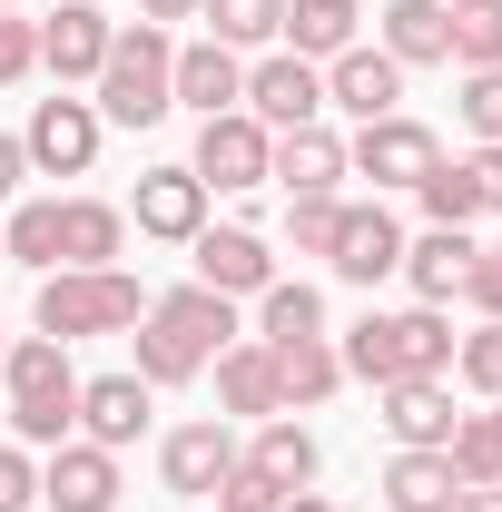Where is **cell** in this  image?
Listing matches in <instances>:
<instances>
[{"instance_id": "8", "label": "cell", "mask_w": 502, "mask_h": 512, "mask_svg": "<svg viewBox=\"0 0 502 512\" xmlns=\"http://www.w3.org/2000/svg\"><path fill=\"white\" fill-rule=\"evenodd\" d=\"M266 128L247 119V109H227V119H197V188H266Z\"/></svg>"}, {"instance_id": "7", "label": "cell", "mask_w": 502, "mask_h": 512, "mask_svg": "<svg viewBox=\"0 0 502 512\" xmlns=\"http://www.w3.org/2000/svg\"><path fill=\"white\" fill-rule=\"evenodd\" d=\"M345 168H365L375 188H424V178L443 168V148H434V128H424V119L394 109V119H375L355 148H345Z\"/></svg>"}, {"instance_id": "18", "label": "cell", "mask_w": 502, "mask_h": 512, "mask_svg": "<svg viewBox=\"0 0 502 512\" xmlns=\"http://www.w3.org/2000/svg\"><path fill=\"white\" fill-rule=\"evenodd\" d=\"M148 394H158V384H138V375H99V384H79V434H89V444H138V434H148Z\"/></svg>"}, {"instance_id": "24", "label": "cell", "mask_w": 502, "mask_h": 512, "mask_svg": "<svg viewBox=\"0 0 502 512\" xmlns=\"http://www.w3.org/2000/svg\"><path fill=\"white\" fill-rule=\"evenodd\" d=\"M286 50L296 60H345L355 50V0H286Z\"/></svg>"}, {"instance_id": "37", "label": "cell", "mask_w": 502, "mask_h": 512, "mask_svg": "<svg viewBox=\"0 0 502 512\" xmlns=\"http://www.w3.org/2000/svg\"><path fill=\"white\" fill-rule=\"evenodd\" d=\"M463 119L483 148H502V69H463Z\"/></svg>"}, {"instance_id": "21", "label": "cell", "mask_w": 502, "mask_h": 512, "mask_svg": "<svg viewBox=\"0 0 502 512\" xmlns=\"http://www.w3.org/2000/svg\"><path fill=\"white\" fill-rule=\"evenodd\" d=\"M473 227H434V237H414V247H404V276H414V296H424V306H453V296H463V276H473Z\"/></svg>"}, {"instance_id": "32", "label": "cell", "mask_w": 502, "mask_h": 512, "mask_svg": "<svg viewBox=\"0 0 502 512\" xmlns=\"http://www.w3.org/2000/svg\"><path fill=\"white\" fill-rule=\"evenodd\" d=\"M0 256L10 266H60V197H30V207H10V227H0Z\"/></svg>"}, {"instance_id": "22", "label": "cell", "mask_w": 502, "mask_h": 512, "mask_svg": "<svg viewBox=\"0 0 502 512\" xmlns=\"http://www.w3.org/2000/svg\"><path fill=\"white\" fill-rule=\"evenodd\" d=\"M266 355H276V394H286V414H296V404H335L345 355H335L325 335H286V345H266Z\"/></svg>"}, {"instance_id": "19", "label": "cell", "mask_w": 502, "mask_h": 512, "mask_svg": "<svg viewBox=\"0 0 502 512\" xmlns=\"http://www.w3.org/2000/svg\"><path fill=\"white\" fill-rule=\"evenodd\" d=\"M247 99V60L227 50V40H197V50H178V109H197V119H227Z\"/></svg>"}, {"instance_id": "28", "label": "cell", "mask_w": 502, "mask_h": 512, "mask_svg": "<svg viewBox=\"0 0 502 512\" xmlns=\"http://www.w3.org/2000/svg\"><path fill=\"white\" fill-rule=\"evenodd\" d=\"M247 463L276 483V493H306V483H315V434H306V424H286V414H266V434H256Z\"/></svg>"}, {"instance_id": "5", "label": "cell", "mask_w": 502, "mask_h": 512, "mask_svg": "<svg viewBox=\"0 0 502 512\" xmlns=\"http://www.w3.org/2000/svg\"><path fill=\"white\" fill-rule=\"evenodd\" d=\"M237 109H247L266 138H276V128H315L325 119V69L296 60V50H266V60L247 69V99H237Z\"/></svg>"}, {"instance_id": "26", "label": "cell", "mask_w": 502, "mask_h": 512, "mask_svg": "<svg viewBox=\"0 0 502 512\" xmlns=\"http://www.w3.org/2000/svg\"><path fill=\"white\" fill-rule=\"evenodd\" d=\"M453 493H463V483H453L443 453H404L394 444V463H384V503L394 512H453Z\"/></svg>"}, {"instance_id": "6", "label": "cell", "mask_w": 502, "mask_h": 512, "mask_svg": "<svg viewBox=\"0 0 502 512\" xmlns=\"http://www.w3.org/2000/svg\"><path fill=\"white\" fill-rule=\"evenodd\" d=\"M99 128H109V119H99L89 99H40L30 128H20V158H30V168H50V178H89Z\"/></svg>"}, {"instance_id": "33", "label": "cell", "mask_w": 502, "mask_h": 512, "mask_svg": "<svg viewBox=\"0 0 502 512\" xmlns=\"http://www.w3.org/2000/svg\"><path fill=\"white\" fill-rule=\"evenodd\" d=\"M424 217H434V227H473V217H483V178H473V158H453V168L424 178Z\"/></svg>"}, {"instance_id": "30", "label": "cell", "mask_w": 502, "mask_h": 512, "mask_svg": "<svg viewBox=\"0 0 502 512\" xmlns=\"http://www.w3.org/2000/svg\"><path fill=\"white\" fill-rule=\"evenodd\" d=\"M197 365H207V345H197L188 325H168V316L138 325V384H188Z\"/></svg>"}, {"instance_id": "9", "label": "cell", "mask_w": 502, "mask_h": 512, "mask_svg": "<svg viewBox=\"0 0 502 512\" xmlns=\"http://www.w3.org/2000/svg\"><path fill=\"white\" fill-rule=\"evenodd\" d=\"M109 40H119V20L99 10V0H60L50 20H40V69L50 79H99V60H109Z\"/></svg>"}, {"instance_id": "47", "label": "cell", "mask_w": 502, "mask_h": 512, "mask_svg": "<svg viewBox=\"0 0 502 512\" xmlns=\"http://www.w3.org/2000/svg\"><path fill=\"white\" fill-rule=\"evenodd\" d=\"M286 512H335V503H315V493H286Z\"/></svg>"}, {"instance_id": "38", "label": "cell", "mask_w": 502, "mask_h": 512, "mask_svg": "<svg viewBox=\"0 0 502 512\" xmlns=\"http://www.w3.org/2000/svg\"><path fill=\"white\" fill-rule=\"evenodd\" d=\"M217 512H286V493H276V483H266V473H256L247 453H237V473H227V483H217Z\"/></svg>"}, {"instance_id": "23", "label": "cell", "mask_w": 502, "mask_h": 512, "mask_svg": "<svg viewBox=\"0 0 502 512\" xmlns=\"http://www.w3.org/2000/svg\"><path fill=\"white\" fill-rule=\"evenodd\" d=\"M119 237H128L119 207H99V197H60V266H119ZM60 266H50V276H60Z\"/></svg>"}, {"instance_id": "2", "label": "cell", "mask_w": 502, "mask_h": 512, "mask_svg": "<svg viewBox=\"0 0 502 512\" xmlns=\"http://www.w3.org/2000/svg\"><path fill=\"white\" fill-rule=\"evenodd\" d=\"M335 355H345V375H365V384H414V375L453 365V325L434 306H404V316H365Z\"/></svg>"}, {"instance_id": "44", "label": "cell", "mask_w": 502, "mask_h": 512, "mask_svg": "<svg viewBox=\"0 0 502 512\" xmlns=\"http://www.w3.org/2000/svg\"><path fill=\"white\" fill-rule=\"evenodd\" d=\"M20 178H30V158H20V138H0V197L20 188Z\"/></svg>"}, {"instance_id": "15", "label": "cell", "mask_w": 502, "mask_h": 512, "mask_svg": "<svg viewBox=\"0 0 502 512\" xmlns=\"http://www.w3.org/2000/svg\"><path fill=\"white\" fill-rule=\"evenodd\" d=\"M266 178H286L296 197H335V178H345V138H335L325 119H315V128H276Z\"/></svg>"}, {"instance_id": "48", "label": "cell", "mask_w": 502, "mask_h": 512, "mask_svg": "<svg viewBox=\"0 0 502 512\" xmlns=\"http://www.w3.org/2000/svg\"><path fill=\"white\" fill-rule=\"evenodd\" d=\"M453 10H483V0H453Z\"/></svg>"}, {"instance_id": "49", "label": "cell", "mask_w": 502, "mask_h": 512, "mask_svg": "<svg viewBox=\"0 0 502 512\" xmlns=\"http://www.w3.org/2000/svg\"><path fill=\"white\" fill-rule=\"evenodd\" d=\"M0 10H20V0H0Z\"/></svg>"}, {"instance_id": "14", "label": "cell", "mask_w": 502, "mask_h": 512, "mask_svg": "<svg viewBox=\"0 0 502 512\" xmlns=\"http://www.w3.org/2000/svg\"><path fill=\"white\" fill-rule=\"evenodd\" d=\"M345 286H384L394 266H404V227L384 217V207H345V227H335V256H325Z\"/></svg>"}, {"instance_id": "10", "label": "cell", "mask_w": 502, "mask_h": 512, "mask_svg": "<svg viewBox=\"0 0 502 512\" xmlns=\"http://www.w3.org/2000/svg\"><path fill=\"white\" fill-rule=\"evenodd\" d=\"M40 503L50 512H119V453L109 444H50Z\"/></svg>"}, {"instance_id": "25", "label": "cell", "mask_w": 502, "mask_h": 512, "mask_svg": "<svg viewBox=\"0 0 502 512\" xmlns=\"http://www.w3.org/2000/svg\"><path fill=\"white\" fill-rule=\"evenodd\" d=\"M217 404H227V414H286L276 355H266V345H227V355H217Z\"/></svg>"}, {"instance_id": "11", "label": "cell", "mask_w": 502, "mask_h": 512, "mask_svg": "<svg viewBox=\"0 0 502 512\" xmlns=\"http://www.w3.org/2000/svg\"><path fill=\"white\" fill-rule=\"evenodd\" d=\"M188 256H197V286H217V296H266V286H276V256H266V237H247V227H197Z\"/></svg>"}, {"instance_id": "35", "label": "cell", "mask_w": 502, "mask_h": 512, "mask_svg": "<svg viewBox=\"0 0 502 512\" xmlns=\"http://www.w3.org/2000/svg\"><path fill=\"white\" fill-rule=\"evenodd\" d=\"M453 365H463V384H473L483 404H502V325H473V335L453 345Z\"/></svg>"}, {"instance_id": "29", "label": "cell", "mask_w": 502, "mask_h": 512, "mask_svg": "<svg viewBox=\"0 0 502 512\" xmlns=\"http://www.w3.org/2000/svg\"><path fill=\"white\" fill-rule=\"evenodd\" d=\"M197 20H207V40H227V50L286 40V0H197Z\"/></svg>"}, {"instance_id": "40", "label": "cell", "mask_w": 502, "mask_h": 512, "mask_svg": "<svg viewBox=\"0 0 502 512\" xmlns=\"http://www.w3.org/2000/svg\"><path fill=\"white\" fill-rule=\"evenodd\" d=\"M30 503H40V463L20 444H0V512H30Z\"/></svg>"}, {"instance_id": "31", "label": "cell", "mask_w": 502, "mask_h": 512, "mask_svg": "<svg viewBox=\"0 0 502 512\" xmlns=\"http://www.w3.org/2000/svg\"><path fill=\"white\" fill-rule=\"evenodd\" d=\"M158 316L188 325L207 355H227V345H237V296H217V286H178V296H158Z\"/></svg>"}, {"instance_id": "41", "label": "cell", "mask_w": 502, "mask_h": 512, "mask_svg": "<svg viewBox=\"0 0 502 512\" xmlns=\"http://www.w3.org/2000/svg\"><path fill=\"white\" fill-rule=\"evenodd\" d=\"M463 296L483 306V325H502V247H493V256H473V276H463Z\"/></svg>"}, {"instance_id": "43", "label": "cell", "mask_w": 502, "mask_h": 512, "mask_svg": "<svg viewBox=\"0 0 502 512\" xmlns=\"http://www.w3.org/2000/svg\"><path fill=\"white\" fill-rule=\"evenodd\" d=\"M453 512H502V483H463V493H453Z\"/></svg>"}, {"instance_id": "1", "label": "cell", "mask_w": 502, "mask_h": 512, "mask_svg": "<svg viewBox=\"0 0 502 512\" xmlns=\"http://www.w3.org/2000/svg\"><path fill=\"white\" fill-rule=\"evenodd\" d=\"M89 109L119 119V128H158L168 109H178V40H168L158 20L119 30L109 60H99V99H89Z\"/></svg>"}, {"instance_id": "16", "label": "cell", "mask_w": 502, "mask_h": 512, "mask_svg": "<svg viewBox=\"0 0 502 512\" xmlns=\"http://www.w3.org/2000/svg\"><path fill=\"white\" fill-rule=\"evenodd\" d=\"M197 227H207V188H197V168H148V178H138V237L188 247Z\"/></svg>"}, {"instance_id": "46", "label": "cell", "mask_w": 502, "mask_h": 512, "mask_svg": "<svg viewBox=\"0 0 502 512\" xmlns=\"http://www.w3.org/2000/svg\"><path fill=\"white\" fill-rule=\"evenodd\" d=\"M483 444H493V473H502V404L483 414Z\"/></svg>"}, {"instance_id": "42", "label": "cell", "mask_w": 502, "mask_h": 512, "mask_svg": "<svg viewBox=\"0 0 502 512\" xmlns=\"http://www.w3.org/2000/svg\"><path fill=\"white\" fill-rule=\"evenodd\" d=\"M473 178H483V207H502V148H483V158H473Z\"/></svg>"}, {"instance_id": "34", "label": "cell", "mask_w": 502, "mask_h": 512, "mask_svg": "<svg viewBox=\"0 0 502 512\" xmlns=\"http://www.w3.org/2000/svg\"><path fill=\"white\" fill-rule=\"evenodd\" d=\"M453 60H463V69H502V0L453 10Z\"/></svg>"}, {"instance_id": "17", "label": "cell", "mask_w": 502, "mask_h": 512, "mask_svg": "<svg viewBox=\"0 0 502 512\" xmlns=\"http://www.w3.org/2000/svg\"><path fill=\"white\" fill-rule=\"evenodd\" d=\"M158 473H168V493H217V483L237 473V434H227V424H178V434L158 444Z\"/></svg>"}, {"instance_id": "50", "label": "cell", "mask_w": 502, "mask_h": 512, "mask_svg": "<svg viewBox=\"0 0 502 512\" xmlns=\"http://www.w3.org/2000/svg\"><path fill=\"white\" fill-rule=\"evenodd\" d=\"M0 266H10V256H0Z\"/></svg>"}, {"instance_id": "51", "label": "cell", "mask_w": 502, "mask_h": 512, "mask_svg": "<svg viewBox=\"0 0 502 512\" xmlns=\"http://www.w3.org/2000/svg\"><path fill=\"white\" fill-rule=\"evenodd\" d=\"M0 355H10V345H0Z\"/></svg>"}, {"instance_id": "36", "label": "cell", "mask_w": 502, "mask_h": 512, "mask_svg": "<svg viewBox=\"0 0 502 512\" xmlns=\"http://www.w3.org/2000/svg\"><path fill=\"white\" fill-rule=\"evenodd\" d=\"M335 227H345V207H335V197H296V207H286L296 256H335Z\"/></svg>"}, {"instance_id": "45", "label": "cell", "mask_w": 502, "mask_h": 512, "mask_svg": "<svg viewBox=\"0 0 502 512\" xmlns=\"http://www.w3.org/2000/svg\"><path fill=\"white\" fill-rule=\"evenodd\" d=\"M148 20H197V0H138Z\"/></svg>"}, {"instance_id": "13", "label": "cell", "mask_w": 502, "mask_h": 512, "mask_svg": "<svg viewBox=\"0 0 502 512\" xmlns=\"http://www.w3.org/2000/svg\"><path fill=\"white\" fill-rule=\"evenodd\" d=\"M375 394H384V434H394L404 453H443V444H453V424H463V414H453V394H443V375L375 384Z\"/></svg>"}, {"instance_id": "12", "label": "cell", "mask_w": 502, "mask_h": 512, "mask_svg": "<svg viewBox=\"0 0 502 512\" xmlns=\"http://www.w3.org/2000/svg\"><path fill=\"white\" fill-rule=\"evenodd\" d=\"M394 99H404V69L384 60V50H345V60H325V109H345V119H394Z\"/></svg>"}, {"instance_id": "39", "label": "cell", "mask_w": 502, "mask_h": 512, "mask_svg": "<svg viewBox=\"0 0 502 512\" xmlns=\"http://www.w3.org/2000/svg\"><path fill=\"white\" fill-rule=\"evenodd\" d=\"M30 69H40V30H30L20 10H0V89H10V79H30Z\"/></svg>"}, {"instance_id": "3", "label": "cell", "mask_w": 502, "mask_h": 512, "mask_svg": "<svg viewBox=\"0 0 502 512\" xmlns=\"http://www.w3.org/2000/svg\"><path fill=\"white\" fill-rule=\"evenodd\" d=\"M0 375H10V424H20V444H69V424H79V375H69L60 335H20V345L0 355Z\"/></svg>"}, {"instance_id": "20", "label": "cell", "mask_w": 502, "mask_h": 512, "mask_svg": "<svg viewBox=\"0 0 502 512\" xmlns=\"http://www.w3.org/2000/svg\"><path fill=\"white\" fill-rule=\"evenodd\" d=\"M384 60L394 69L453 60V0H394V10H384Z\"/></svg>"}, {"instance_id": "27", "label": "cell", "mask_w": 502, "mask_h": 512, "mask_svg": "<svg viewBox=\"0 0 502 512\" xmlns=\"http://www.w3.org/2000/svg\"><path fill=\"white\" fill-rule=\"evenodd\" d=\"M286 335H325V296H315L306 276H276L256 296V345H286Z\"/></svg>"}, {"instance_id": "4", "label": "cell", "mask_w": 502, "mask_h": 512, "mask_svg": "<svg viewBox=\"0 0 502 512\" xmlns=\"http://www.w3.org/2000/svg\"><path fill=\"white\" fill-rule=\"evenodd\" d=\"M138 325V276L119 266H60V276H40V335H128Z\"/></svg>"}]
</instances>
